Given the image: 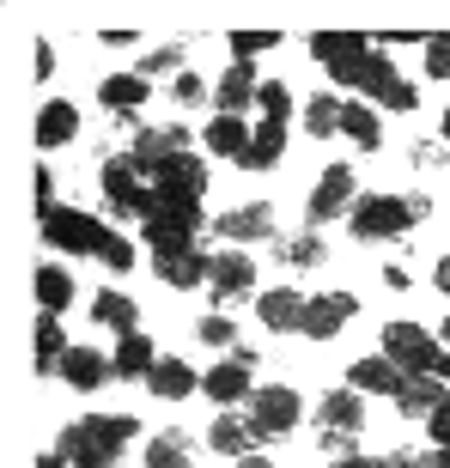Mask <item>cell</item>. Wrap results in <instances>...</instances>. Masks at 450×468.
<instances>
[{"label": "cell", "instance_id": "obj_1", "mask_svg": "<svg viewBox=\"0 0 450 468\" xmlns=\"http://www.w3.org/2000/svg\"><path fill=\"white\" fill-rule=\"evenodd\" d=\"M140 438V420L134 414H91V420H68L55 451L68 456L73 468H116V456Z\"/></svg>", "mask_w": 450, "mask_h": 468}, {"label": "cell", "instance_id": "obj_2", "mask_svg": "<svg viewBox=\"0 0 450 468\" xmlns=\"http://www.w3.org/2000/svg\"><path fill=\"white\" fill-rule=\"evenodd\" d=\"M98 183H104V201L116 219H153V171L140 165L134 153H104V165H98Z\"/></svg>", "mask_w": 450, "mask_h": 468}, {"label": "cell", "instance_id": "obj_3", "mask_svg": "<svg viewBox=\"0 0 450 468\" xmlns=\"http://www.w3.org/2000/svg\"><path fill=\"white\" fill-rule=\"evenodd\" d=\"M341 86L347 91H365V104H371V110H390V116H414V110H420V91L408 86V80L396 73V61H390V55H378V49L365 55V61L347 73Z\"/></svg>", "mask_w": 450, "mask_h": 468}, {"label": "cell", "instance_id": "obj_4", "mask_svg": "<svg viewBox=\"0 0 450 468\" xmlns=\"http://www.w3.org/2000/svg\"><path fill=\"white\" fill-rule=\"evenodd\" d=\"M37 226H43V243L61 250V256H104V243L116 238V231L86 207H49V213H37Z\"/></svg>", "mask_w": 450, "mask_h": 468}, {"label": "cell", "instance_id": "obj_5", "mask_svg": "<svg viewBox=\"0 0 450 468\" xmlns=\"http://www.w3.org/2000/svg\"><path fill=\"white\" fill-rule=\"evenodd\" d=\"M347 226L359 243H396L414 231V213H408V195H359V207L347 213Z\"/></svg>", "mask_w": 450, "mask_h": 468}, {"label": "cell", "instance_id": "obj_6", "mask_svg": "<svg viewBox=\"0 0 450 468\" xmlns=\"http://www.w3.org/2000/svg\"><path fill=\"white\" fill-rule=\"evenodd\" d=\"M243 420H250V432L256 438H286L305 420V396L286 389V383H262L256 396L243 401Z\"/></svg>", "mask_w": 450, "mask_h": 468}, {"label": "cell", "instance_id": "obj_7", "mask_svg": "<svg viewBox=\"0 0 450 468\" xmlns=\"http://www.w3.org/2000/svg\"><path fill=\"white\" fill-rule=\"evenodd\" d=\"M353 207H359V171H353V165H329V171H316V189H311V201H305L311 231L329 226V219H347Z\"/></svg>", "mask_w": 450, "mask_h": 468}, {"label": "cell", "instance_id": "obj_8", "mask_svg": "<svg viewBox=\"0 0 450 468\" xmlns=\"http://www.w3.org/2000/svg\"><path fill=\"white\" fill-rule=\"evenodd\" d=\"M250 371H256V347H231L208 378H201V396H208L213 408H238V401L256 396V378H250Z\"/></svg>", "mask_w": 450, "mask_h": 468}, {"label": "cell", "instance_id": "obj_9", "mask_svg": "<svg viewBox=\"0 0 450 468\" xmlns=\"http://www.w3.org/2000/svg\"><path fill=\"white\" fill-rule=\"evenodd\" d=\"M201 231H208V213L201 207H153V219L140 226V238H146L153 256H171V250L201 243Z\"/></svg>", "mask_w": 450, "mask_h": 468}, {"label": "cell", "instance_id": "obj_10", "mask_svg": "<svg viewBox=\"0 0 450 468\" xmlns=\"http://www.w3.org/2000/svg\"><path fill=\"white\" fill-rule=\"evenodd\" d=\"M383 359H396L402 371H438L445 347H438V341L420 329V323L396 316V323H383Z\"/></svg>", "mask_w": 450, "mask_h": 468}, {"label": "cell", "instance_id": "obj_11", "mask_svg": "<svg viewBox=\"0 0 450 468\" xmlns=\"http://www.w3.org/2000/svg\"><path fill=\"white\" fill-rule=\"evenodd\" d=\"M208 165L201 158H177V165H165V171H153V201L158 207H201V195H208Z\"/></svg>", "mask_w": 450, "mask_h": 468}, {"label": "cell", "instance_id": "obj_12", "mask_svg": "<svg viewBox=\"0 0 450 468\" xmlns=\"http://www.w3.org/2000/svg\"><path fill=\"white\" fill-rule=\"evenodd\" d=\"M128 153H134L146 171H165V165H177V158H189V128H183V122H153V128L134 134Z\"/></svg>", "mask_w": 450, "mask_h": 468}, {"label": "cell", "instance_id": "obj_13", "mask_svg": "<svg viewBox=\"0 0 450 468\" xmlns=\"http://www.w3.org/2000/svg\"><path fill=\"white\" fill-rule=\"evenodd\" d=\"M311 55L329 68L335 86H341L347 73H353L365 55H371V37H365V31H316V37H311Z\"/></svg>", "mask_w": 450, "mask_h": 468}, {"label": "cell", "instance_id": "obj_14", "mask_svg": "<svg viewBox=\"0 0 450 468\" xmlns=\"http://www.w3.org/2000/svg\"><path fill=\"white\" fill-rule=\"evenodd\" d=\"M208 292H213V304L250 298L256 292V261L243 256V250H220V256H213V274H208Z\"/></svg>", "mask_w": 450, "mask_h": 468}, {"label": "cell", "instance_id": "obj_15", "mask_svg": "<svg viewBox=\"0 0 450 468\" xmlns=\"http://www.w3.org/2000/svg\"><path fill=\"white\" fill-rule=\"evenodd\" d=\"M213 231H220V238H231V243H274L280 238V231H274V207H268V201H243V207L220 213V219H213Z\"/></svg>", "mask_w": 450, "mask_h": 468}, {"label": "cell", "instance_id": "obj_16", "mask_svg": "<svg viewBox=\"0 0 450 468\" xmlns=\"http://www.w3.org/2000/svg\"><path fill=\"white\" fill-rule=\"evenodd\" d=\"M153 274L171 286V292H189V286H208L213 274V256L201 250V243H189V250H171V256H153Z\"/></svg>", "mask_w": 450, "mask_h": 468}, {"label": "cell", "instance_id": "obj_17", "mask_svg": "<svg viewBox=\"0 0 450 468\" xmlns=\"http://www.w3.org/2000/svg\"><path fill=\"white\" fill-rule=\"evenodd\" d=\"M305 311H311V298L298 292V286L256 292V316H262V323H268L274 335H305Z\"/></svg>", "mask_w": 450, "mask_h": 468}, {"label": "cell", "instance_id": "obj_18", "mask_svg": "<svg viewBox=\"0 0 450 468\" xmlns=\"http://www.w3.org/2000/svg\"><path fill=\"white\" fill-rule=\"evenodd\" d=\"M353 316H359V298L353 292H316L311 311H305V335H311V341H335Z\"/></svg>", "mask_w": 450, "mask_h": 468}, {"label": "cell", "instance_id": "obj_19", "mask_svg": "<svg viewBox=\"0 0 450 468\" xmlns=\"http://www.w3.org/2000/svg\"><path fill=\"white\" fill-rule=\"evenodd\" d=\"M153 98V80L140 68H122V73H110L104 86H98V104L110 110V116H140V104Z\"/></svg>", "mask_w": 450, "mask_h": 468}, {"label": "cell", "instance_id": "obj_20", "mask_svg": "<svg viewBox=\"0 0 450 468\" xmlns=\"http://www.w3.org/2000/svg\"><path fill=\"white\" fill-rule=\"evenodd\" d=\"M256 98H262V73L250 68V61H231V68L220 73V86H213V104H220V116H243Z\"/></svg>", "mask_w": 450, "mask_h": 468}, {"label": "cell", "instance_id": "obj_21", "mask_svg": "<svg viewBox=\"0 0 450 468\" xmlns=\"http://www.w3.org/2000/svg\"><path fill=\"white\" fill-rule=\"evenodd\" d=\"M408 383V371H402L396 359H383V353H371V359L347 365V389H359V396H390L396 401V389Z\"/></svg>", "mask_w": 450, "mask_h": 468}, {"label": "cell", "instance_id": "obj_22", "mask_svg": "<svg viewBox=\"0 0 450 468\" xmlns=\"http://www.w3.org/2000/svg\"><path fill=\"white\" fill-rule=\"evenodd\" d=\"M445 401H450V383H438L433 371H408V383L396 389V408L408 420H433Z\"/></svg>", "mask_w": 450, "mask_h": 468}, {"label": "cell", "instance_id": "obj_23", "mask_svg": "<svg viewBox=\"0 0 450 468\" xmlns=\"http://www.w3.org/2000/svg\"><path fill=\"white\" fill-rule=\"evenodd\" d=\"M61 378H68V389L91 396V389H104V383L116 378V365H110L98 347H68V359H61Z\"/></svg>", "mask_w": 450, "mask_h": 468}, {"label": "cell", "instance_id": "obj_24", "mask_svg": "<svg viewBox=\"0 0 450 468\" xmlns=\"http://www.w3.org/2000/svg\"><path fill=\"white\" fill-rule=\"evenodd\" d=\"M110 365H116V378L146 383V378H153V365H158L153 335H146V329H140V335H122V341H116V353H110Z\"/></svg>", "mask_w": 450, "mask_h": 468}, {"label": "cell", "instance_id": "obj_25", "mask_svg": "<svg viewBox=\"0 0 450 468\" xmlns=\"http://www.w3.org/2000/svg\"><path fill=\"white\" fill-rule=\"evenodd\" d=\"M250 122L243 116H213L208 128H201V140H208V153L213 158H231V165H243V153H250Z\"/></svg>", "mask_w": 450, "mask_h": 468}, {"label": "cell", "instance_id": "obj_26", "mask_svg": "<svg viewBox=\"0 0 450 468\" xmlns=\"http://www.w3.org/2000/svg\"><path fill=\"white\" fill-rule=\"evenodd\" d=\"M316 420H323L329 432H359L365 426V396L359 389H329V396L316 401Z\"/></svg>", "mask_w": 450, "mask_h": 468}, {"label": "cell", "instance_id": "obj_27", "mask_svg": "<svg viewBox=\"0 0 450 468\" xmlns=\"http://www.w3.org/2000/svg\"><path fill=\"white\" fill-rule=\"evenodd\" d=\"M208 444H213L220 456H231V463H238V456H250V451H256L262 438L250 432V420H238L231 408H220V420L208 426Z\"/></svg>", "mask_w": 450, "mask_h": 468}, {"label": "cell", "instance_id": "obj_28", "mask_svg": "<svg viewBox=\"0 0 450 468\" xmlns=\"http://www.w3.org/2000/svg\"><path fill=\"white\" fill-rule=\"evenodd\" d=\"M31 347H37V371H43V378H49V371L61 378V359H68V347H73V341H68V329H61V316H49V311L37 316Z\"/></svg>", "mask_w": 450, "mask_h": 468}, {"label": "cell", "instance_id": "obj_29", "mask_svg": "<svg viewBox=\"0 0 450 468\" xmlns=\"http://www.w3.org/2000/svg\"><path fill=\"white\" fill-rule=\"evenodd\" d=\"M146 389H153L158 401H189L195 389H201V378L189 371V359H158L153 378H146Z\"/></svg>", "mask_w": 450, "mask_h": 468}, {"label": "cell", "instance_id": "obj_30", "mask_svg": "<svg viewBox=\"0 0 450 468\" xmlns=\"http://www.w3.org/2000/svg\"><path fill=\"white\" fill-rule=\"evenodd\" d=\"M73 134H80V110H73L68 98L43 104V116H37V146H43V153H55V146H68Z\"/></svg>", "mask_w": 450, "mask_h": 468}, {"label": "cell", "instance_id": "obj_31", "mask_svg": "<svg viewBox=\"0 0 450 468\" xmlns=\"http://www.w3.org/2000/svg\"><path fill=\"white\" fill-rule=\"evenodd\" d=\"M323 256H329V250H323V231H286V238H274V261L280 268H323Z\"/></svg>", "mask_w": 450, "mask_h": 468}, {"label": "cell", "instance_id": "obj_32", "mask_svg": "<svg viewBox=\"0 0 450 468\" xmlns=\"http://www.w3.org/2000/svg\"><path fill=\"white\" fill-rule=\"evenodd\" d=\"M91 323H104L116 335H140V304L128 292H98L91 298Z\"/></svg>", "mask_w": 450, "mask_h": 468}, {"label": "cell", "instance_id": "obj_33", "mask_svg": "<svg viewBox=\"0 0 450 468\" xmlns=\"http://www.w3.org/2000/svg\"><path fill=\"white\" fill-rule=\"evenodd\" d=\"M341 134L353 140L359 153H378V146H383V116L359 98V104H347V110H341Z\"/></svg>", "mask_w": 450, "mask_h": 468}, {"label": "cell", "instance_id": "obj_34", "mask_svg": "<svg viewBox=\"0 0 450 468\" xmlns=\"http://www.w3.org/2000/svg\"><path fill=\"white\" fill-rule=\"evenodd\" d=\"M280 158H286V128H280V122H256L250 153H243V171H274Z\"/></svg>", "mask_w": 450, "mask_h": 468}, {"label": "cell", "instance_id": "obj_35", "mask_svg": "<svg viewBox=\"0 0 450 468\" xmlns=\"http://www.w3.org/2000/svg\"><path fill=\"white\" fill-rule=\"evenodd\" d=\"M37 304H43L49 316H61L73 304V274L61 268V261H43V268H37Z\"/></svg>", "mask_w": 450, "mask_h": 468}, {"label": "cell", "instance_id": "obj_36", "mask_svg": "<svg viewBox=\"0 0 450 468\" xmlns=\"http://www.w3.org/2000/svg\"><path fill=\"white\" fill-rule=\"evenodd\" d=\"M146 468H195V444H189V432L165 426V432L146 444Z\"/></svg>", "mask_w": 450, "mask_h": 468}, {"label": "cell", "instance_id": "obj_37", "mask_svg": "<svg viewBox=\"0 0 450 468\" xmlns=\"http://www.w3.org/2000/svg\"><path fill=\"white\" fill-rule=\"evenodd\" d=\"M341 98L335 91H316V98H305V134L311 140H335L341 134Z\"/></svg>", "mask_w": 450, "mask_h": 468}, {"label": "cell", "instance_id": "obj_38", "mask_svg": "<svg viewBox=\"0 0 450 468\" xmlns=\"http://www.w3.org/2000/svg\"><path fill=\"white\" fill-rule=\"evenodd\" d=\"M256 110H262V122H280V128H286V116H293V91H286V80H262Z\"/></svg>", "mask_w": 450, "mask_h": 468}, {"label": "cell", "instance_id": "obj_39", "mask_svg": "<svg viewBox=\"0 0 450 468\" xmlns=\"http://www.w3.org/2000/svg\"><path fill=\"white\" fill-rule=\"evenodd\" d=\"M225 43H231V61H256V55H268L280 43V31H231Z\"/></svg>", "mask_w": 450, "mask_h": 468}, {"label": "cell", "instance_id": "obj_40", "mask_svg": "<svg viewBox=\"0 0 450 468\" xmlns=\"http://www.w3.org/2000/svg\"><path fill=\"white\" fill-rule=\"evenodd\" d=\"M195 335H201L208 347H225V353L238 347V323H231V316H225V311H208V316H201V329H195Z\"/></svg>", "mask_w": 450, "mask_h": 468}, {"label": "cell", "instance_id": "obj_41", "mask_svg": "<svg viewBox=\"0 0 450 468\" xmlns=\"http://www.w3.org/2000/svg\"><path fill=\"white\" fill-rule=\"evenodd\" d=\"M420 55H426V80H450V31H433Z\"/></svg>", "mask_w": 450, "mask_h": 468}, {"label": "cell", "instance_id": "obj_42", "mask_svg": "<svg viewBox=\"0 0 450 468\" xmlns=\"http://www.w3.org/2000/svg\"><path fill=\"white\" fill-rule=\"evenodd\" d=\"M140 73H146V80H158V73H189L183 68V43H158V49L140 61Z\"/></svg>", "mask_w": 450, "mask_h": 468}, {"label": "cell", "instance_id": "obj_43", "mask_svg": "<svg viewBox=\"0 0 450 468\" xmlns=\"http://www.w3.org/2000/svg\"><path fill=\"white\" fill-rule=\"evenodd\" d=\"M171 98L183 110H195V104H208V98H213V86L201 80V73H177V80H171Z\"/></svg>", "mask_w": 450, "mask_h": 468}, {"label": "cell", "instance_id": "obj_44", "mask_svg": "<svg viewBox=\"0 0 450 468\" xmlns=\"http://www.w3.org/2000/svg\"><path fill=\"white\" fill-rule=\"evenodd\" d=\"M316 444H323V456H329V463L359 456V432H329V426H316Z\"/></svg>", "mask_w": 450, "mask_h": 468}, {"label": "cell", "instance_id": "obj_45", "mask_svg": "<svg viewBox=\"0 0 450 468\" xmlns=\"http://www.w3.org/2000/svg\"><path fill=\"white\" fill-rule=\"evenodd\" d=\"M408 158H414V171H438V165L450 158V146H445V140H414V153H408Z\"/></svg>", "mask_w": 450, "mask_h": 468}, {"label": "cell", "instance_id": "obj_46", "mask_svg": "<svg viewBox=\"0 0 450 468\" xmlns=\"http://www.w3.org/2000/svg\"><path fill=\"white\" fill-rule=\"evenodd\" d=\"M98 261H104V268H116V274H128V268H134V243H128V238H110Z\"/></svg>", "mask_w": 450, "mask_h": 468}, {"label": "cell", "instance_id": "obj_47", "mask_svg": "<svg viewBox=\"0 0 450 468\" xmlns=\"http://www.w3.org/2000/svg\"><path fill=\"white\" fill-rule=\"evenodd\" d=\"M49 207H61V201H55V171L37 165V213H49Z\"/></svg>", "mask_w": 450, "mask_h": 468}, {"label": "cell", "instance_id": "obj_48", "mask_svg": "<svg viewBox=\"0 0 450 468\" xmlns=\"http://www.w3.org/2000/svg\"><path fill=\"white\" fill-rule=\"evenodd\" d=\"M371 468H426V456H420V451H390V456H378Z\"/></svg>", "mask_w": 450, "mask_h": 468}, {"label": "cell", "instance_id": "obj_49", "mask_svg": "<svg viewBox=\"0 0 450 468\" xmlns=\"http://www.w3.org/2000/svg\"><path fill=\"white\" fill-rule=\"evenodd\" d=\"M426 426H433V444H438V451H450V401L438 408L433 420H426Z\"/></svg>", "mask_w": 450, "mask_h": 468}, {"label": "cell", "instance_id": "obj_50", "mask_svg": "<svg viewBox=\"0 0 450 468\" xmlns=\"http://www.w3.org/2000/svg\"><path fill=\"white\" fill-rule=\"evenodd\" d=\"M383 280H390V292H408V286H414V274H408V261H390V268H383Z\"/></svg>", "mask_w": 450, "mask_h": 468}, {"label": "cell", "instance_id": "obj_51", "mask_svg": "<svg viewBox=\"0 0 450 468\" xmlns=\"http://www.w3.org/2000/svg\"><path fill=\"white\" fill-rule=\"evenodd\" d=\"M408 213H414V226L433 219V195H408Z\"/></svg>", "mask_w": 450, "mask_h": 468}, {"label": "cell", "instance_id": "obj_52", "mask_svg": "<svg viewBox=\"0 0 450 468\" xmlns=\"http://www.w3.org/2000/svg\"><path fill=\"white\" fill-rule=\"evenodd\" d=\"M433 286H438V292L450 298V250H445V256H438V268H433Z\"/></svg>", "mask_w": 450, "mask_h": 468}, {"label": "cell", "instance_id": "obj_53", "mask_svg": "<svg viewBox=\"0 0 450 468\" xmlns=\"http://www.w3.org/2000/svg\"><path fill=\"white\" fill-rule=\"evenodd\" d=\"M49 73H55V49H49V43H37V80H49Z\"/></svg>", "mask_w": 450, "mask_h": 468}, {"label": "cell", "instance_id": "obj_54", "mask_svg": "<svg viewBox=\"0 0 450 468\" xmlns=\"http://www.w3.org/2000/svg\"><path fill=\"white\" fill-rule=\"evenodd\" d=\"M134 37H140V31H122V25H116V31H104V43H110V49H128Z\"/></svg>", "mask_w": 450, "mask_h": 468}, {"label": "cell", "instance_id": "obj_55", "mask_svg": "<svg viewBox=\"0 0 450 468\" xmlns=\"http://www.w3.org/2000/svg\"><path fill=\"white\" fill-rule=\"evenodd\" d=\"M37 468H73V463L61 451H43V456H37Z\"/></svg>", "mask_w": 450, "mask_h": 468}, {"label": "cell", "instance_id": "obj_56", "mask_svg": "<svg viewBox=\"0 0 450 468\" xmlns=\"http://www.w3.org/2000/svg\"><path fill=\"white\" fill-rule=\"evenodd\" d=\"M238 468H274V463H268V456H256V451H250V456H238Z\"/></svg>", "mask_w": 450, "mask_h": 468}, {"label": "cell", "instance_id": "obj_57", "mask_svg": "<svg viewBox=\"0 0 450 468\" xmlns=\"http://www.w3.org/2000/svg\"><path fill=\"white\" fill-rule=\"evenodd\" d=\"M329 468H371V456H341V463H329Z\"/></svg>", "mask_w": 450, "mask_h": 468}, {"label": "cell", "instance_id": "obj_58", "mask_svg": "<svg viewBox=\"0 0 450 468\" xmlns=\"http://www.w3.org/2000/svg\"><path fill=\"white\" fill-rule=\"evenodd\" d=\"M438 128H445V146H450V104H445V116H438Z\"/></svg>", "mask_w": 450, "mask_h": 468}, {"label": "cell", "instance_id": "obj_59", "mask_svg": "<svg viewBox=\"0 0 450 468\" xmlns=\"http://www.w3.org/2000/svg\"><path fill=\"white\" fill-rule=\"evenodd\" d=\"M433 468H450V451H433Z\"/></svg>", "mask_w": 450, "mask_h": 468}, {"label": "cell", "instance_id": "obj_60", "mask_svg": "<svg viewBox=\"0 0 450 468\" xmlns=\"http://www.w3.org/2000/svg\"><path fill=\"white\" fill-rule=\"evenodd\" d=\"M438 329H445V353H450V316H445V323H438Z\"/></svg>", "mask_w": 450, "mask_h": 468}]
</instances>
